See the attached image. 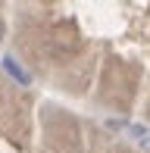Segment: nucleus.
Here are the masks:
<instances>
[{
  "label": "nucleus",
  "instance_id": "f257e3e1",
  "mask_svg": "<svg viewBox=\"0 0 150 153\" xmlns=\"http://www.w3.org/2000/svg\"><path fill=\"white\" fill-rule=\"evenodd\" d=\"M3 66H6V72H10V75H16V78L22 81V85H28V75H25L22 69L16 66V59H10V56H6V59H3Z\"/></svg>",
  "mask_w": 150,
  "mask_h": 153
}]
</instances>
